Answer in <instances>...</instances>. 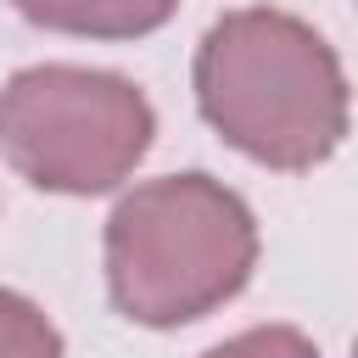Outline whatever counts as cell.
I'll use <instances>...</instances> for the list:
<instances>
[{
	"instance_id": "1",
	"label": "cell",
	"mask_w": 358,
	"mask_h": 358,
	"mask_svg": "<svg viewBox=\"0 0 358 358\" xmlns=\"http://www.w3.org/2000/svg\"><path fill=\"white\" fill-rule=\"evenodd\" d=\"M190 90L201 123L274 173H308L347 140V73L336 45L280 6L224 11L196 45Z\"/></svg>"
},
{
	"instance_id": "2",
	"label": "cell",
	"mask_w": 358,
	"mask_h": 358,
	"mask_svg": "<svg viewBox=\"0 0 358 358\" xmlns=\"http://www.w3.org/2000/svg\"><path fill=\"white\" fill-rule=\"evenodd\" d=\"M263 235L241 190L185 168L117 196L101 229L106 296L129 324L179 330L252 285Z\"/></svg>"
},
{
	"instance_id": "3",
	"label": "cell",
	"mask_w": 358,
	"mask_h": 358,
	"mask_svg": "<svg viewBox=\"0 0 358 358\" xmlns=\"http://www.w3.org/2000/svg\"><path fill=\"white\" fill-rule=\"evenodd\" d=\"M157 140L151 95L106 67L34 62L0 84V157L45 196L117 190Z\"/></svg>"
},
{
	"instance_id": "4",
	"label": "cell",
	"mask_w": 358,
	"mask_h": 358,
	"mask_svg": "<svg viewBox=\"0 0 358 358\" xmlns=\"http://www.w3.org/2000/svg\"><path fill=\"white\" fill-rule=\"evenodd\" d=\"M11 6L22 22L73 39H145L179 11V0H11Z\"/></svg>"
},
{
	"instance_id": "5",
	"label": "cell",
	"mask_w": 358,
	"mask_h": 358,
	"mask_svg": "<svg viewBox=\"0 0 358 358\" xmlns=\"http://www.w3.org/2000/svg\"><path fill=\"white\" fill-rule=\"evenodd\" d=\"M0 358H67L56 319L34 296L6 291V285H0Z\"/></svg>"
},
{
	"instance_id": "6",
	"label": "cell",
	"mask_w": 358,
	"mask_h": 358,
	"mask_svg": "<svg viewBox=\"0 0 358 358\" xmlns=\"http://www.w3.org/2000/svg\"><path fill=\"white\" fill-rule=\"evenodd\" d=\"M201 358H319L313 336L296 330V324H252L218 347H207Z\"/></svg>"
}]
</instances>
